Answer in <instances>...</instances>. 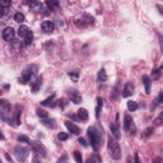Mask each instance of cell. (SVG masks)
Here are the masks:
<instances>
[{
	"instance_id": "277c9868",
	"label": "cell",
	"mask_w": 163,
	"mask_h": 163,
	"mask_svg": "<svg viewBox=\"0 0 163 163\" xmlns=\"http://www.w3.org/2000/svg\"><path fill=\"white\" fill-rule=\"evenodd\" d=\"M108 150L109 152L111 157L114 160L118 161L121 158V149L117 139L109 137L108 142Z\"/></svg>"
},
{
	"instance_id": "e0dca14e",
	"label": "cell",
	"mask_w": 163,
	"mask_h": 163,
	"mask_svg": "<svg viewBox=\"0 0 163 163\" xmlns=\"http://www.w3.org/2000/svg\"><path fill=\"white\" fill-rule=\"evenodd\" d=\"M40 122L46 127L49 128V129H54L57 128V123L54 119H49V118L44 119L41 120Z\"/></svg>"
},
{
	"instance_id": "8fae6325",
	"label": "cell",
	"mask_w": 163,
	"mask_h": 163,
	"mask_svg": "<svg viewBox=\"0 0 163 163\" xmlns=\"http://www.w3.org/2000/svg\"><path fill=\"white\" fill-rule=\"evenodd\" d=\"M64 125L66 127L68 130L70 132L71 134L76 136H78L80 134V128L73 122L66 121L64 122Z\"/></svg>"
},
{
	"instance_id": "ac0fdd59",
	"label": "cell",
	"mask_w": 163,
	"mask_h": 163,
	"mask_svg": "<svg viewBox=\"0 0 163 163\" xmlns=\"http://www.w3.org/2000/svg\"><path fill=\"white\" fill-rule=\"evenodd\" d=\"M110 129L112 135L114 136V137L115 139L117 140H119L121 138V131H120L118 126H117L116 124H115L114 122H111L110 124Z\"/></svg>"
},
{
	"instance_id": "bcb514c9",
	"label": "cell",
	"mask_w": 163,
	"mask_h": 163,
	"mask_svg": "<svg viewBox=\"0 0 163 163\" xmlns=\"http://www.w3.org/2000/svg\"><path fill=\"white\" fill-rule=\"evenodd\" d=\"M5 158H6V161H8L9 162H13L12 159H11V157L9 156V154L5 153Z\"/></svg>"
},
{
	"instance_id": "f1b7e54d",
	"label": "cell",
	"mask_w": 163,
	"mask_h": 163,
	"mask_svg": "<svg viewBox=\"0 0 163 163\" xmlns=\"http://www.w3.org/2000/svg\"><path fill=\"white\" fill-rule=\"evenodd\" d=\"M154 128L152 127H148L144 129L142 133V138L143 139H146L149 138L153 133Z\"/></svg>"
},
{
	"instance_id": "603a6c76",
	"label": "cell",
	"mask_w": 163,
	"mask_h": 163,
	"mask_svg": "<svg viewBox=\"0 0 163 163\" xmlns=\"http://www.w3.org/2000/svg\"><path fill=\"white\" fill-rule=\"evenodd\" d=\"M162 74V66H161L160 68L152 69L151 73V76L154 80H157L159 79Z\"/></svg>"
},
{
	"instance_id": "4316f807",
	"label": "cell",
	"mask_w": 163,
	"mask_h": 163,
	"mask_svg": "<svg viewBox=\"0 0 163 163\" xmlns=\"http://www.w3.org/2000/svg\"><path fill=\"white\" fill-rule=\"evenodd\" d=\"M29 31L28 27L26 25L22 24V25L20 26V27H19V30H18V33H19V36H21V37H24V36H26L27 34H28Z\"/></svg>"
},
{
	"instance_id": "3957f363",
	"label": "cell",
	"mask_w": 163,
	"mask_h": 163,
	"mask_svg": "<svg viewBox=\"0 0 163 163\" xmlns=\"http://www.w3.org/2000/svg\"><path fill=\"white\" fill-rule=\"evenodd\" d=\"M38 68L37 66L34 64H30L23 69L21 73V76L19 79V83L22 84H28L32 77L37 74Z\"/></svg>"
},
{
	"instance_id": "484cf974",
	"label": "cell",
	"mask_w": 163,
	"mask_h": 163,
	"mask_svg": "<svg viewBox=\"0 0 163 163\" xmlns=\"http://www.w3.org/2000/svg\"><path fill=\"white\" fill-rule=\"evenodd\" d=\"M82 20L85 22V24H91L92 23H94L95 21L94 17L91 14L87 13H85L82 15Z\"/></svg>"
},
{
	"instance_id": "4dcf8cb0",
	"label": "cell",
	"mask_w": 163,
	"mask_h": 163,
	"mask_svg": "<svg viewBox=\"0 0 163 163\" xmlns=\"http://www.w3.org/2000/svg\"><path fill=\"white\" fill-rule=\"evenodd\" d=\"M36 114L38 117L41 119H46L48 118V116H49L48 112L41 108H37Z\"/></svg>"
},
{
	"instance_id": "7a4b0ae2",
	"label": "cell",
	"mask_w": 163,
	"mask_h": 163,
	"mask_svg": "<svg viewBox=\"0 0 163 163\" xmlns=\"http://www.w3.org/2000/svg\"><path fill=\"white\" fill-rule=\"evenodd\" d=\"M11 107L10 102L6 99H1L0 100V116L1 119L4 122L11 126H14L15 122L14 119L10 117Z\"/></svg>"
},
{
	"instance_id": "44dd1931",
	"label": "cell",
	"mask_w": 163,
	"mask_h": 163,
	"mask_svg": "<svg viewBox=\"0 0 163 163\" xmlns=\"http://www.w3.org/2000/svg\"><path fill=\"white\" fill-rule=\"evenodd\" d=\"M77 116L81 121H86L89 117L88 111L84 108H81L77 112Z\"/></svg>"
},
{
	"instance_id": "6da1fadb",
	"label": "cell",
	"mask_w": 163,
	"mask_h": 163,
	"mask_svg": "<svg viewBox=\"0 0 163 163\" xmlns=\"http://www.w3.org/2000/svg\"><path fill=\"white\" fill-rule=\"evenodd\" d=\"M87 133L93 150L98 152L100 147L104 142V131L103 126L99 123L96 124L88 127Z\"/></svg>"
},
{
	"instance_id": "ba28073f",
	"label": "cell",
	"mask_w": 163,
	"mask_h": 163,
	"mask_svg": "<svg viewBox=\"0 0 163 163\" xmlns=\"http://www.w3.org/2000/svg\"><path fill=\"white\" fill-rule=\"evenodd\" d=\"M67 94L69 99L75 104H80L82 101V97L80 92L75 88L70 87L67 90Z\"/></svg>"
},
{
	"instance_id": "ab89813d",
	"label": "cell",
	"mask_w": 163,
	"mask_h": 163,
	"mask_svg": "<svg viewBox=\"0 0 163 163\" xmlns=\"http://www.w3.org/2000/svg\"><path fill=\"white\" fill-rule=\"evenodd\" d=\"M162 112H161V114H160V116L159 117H157L156 119L154 120L153 123L155 126H160L161 124H162Z\"/></svg>"
},
{
	"instance_id": "8992f818",
	"label": "cell",
	"mask_w": 163,
	"mask_h": 163,
	"mask_svg": "<svg viewBox=\"0 0 163 163\" xmlns=\"http://www.w3.org/2000/svg\"><path fill=\"white\" fill-rule=\"evenodd\" d=\"M14 156L16 159L21 162H23L26 161L29 155V149L28 147L17 145L15 147L14 149Z\"/></svg>"
},
{
	"instance_id": "7c38bea8",
	"label": "cell",
	"mask_w": 163,
	"mask_h": 163,
	"mask_svg": "<svg viewBox=\"0 0 163 163\" xmlns=\"http://www.w3.org/2000/svg\"><path fill=\"white\" fill-rule=\"evenodd\" d=\"M120 94V82H117L114 85L113 89L112 90L111 95H110V99L112 102H116L118 101Z\"/></svg>"
},
{
	"instance_id": "836d02e7",
	"label": "cell",
	"mask_w": 163,
	"mask_h": 163,
	"mask_svg": "<svg viewBox=\"0 0 163 163\" xmlns=\"http://www.w3.org/2000/svg\"><path fill=\"white\" fill-rule=\"evenodd\" d=\"M25 17L24 15L21 12H18L17 14H15L14 15V20L15 21L19 23V24H21V23H22L24 21Z\"/></svg>"
},
{
	"instance_id": "2e32d148",
	"label": "cell",
	"mask_w": 163,
	"mask_h": 163,
	"mask_svg": "<svg viewBox=\"0 0 163 163\" xmlns=\"http://www.w3.org/2000/svg\"><path fill=\"white\" fill-rule=\"evenodd\" d=\"M142 81L143 83L144 84L146 94L149 95L151 91V88H152V80L148 75H143L142 76Z\"/></svg>"
},
{
	"instance_id": "d590c367",
	"label": "cell",
	"mask_w": 163,
	"mask_h": 163,
	"mask_svg": "<svg viewBox=\"0 0 163 163\" xmlns=\"http://www.w3.org/2000/svg\"><path fill=\"white\" fill-rule=\"evenodd\" d=\"M17 141L21 143H30L29 138L28 136L24 134L19 135L17 138Z\"/></svg>"
},
{
	"instance_id": "7dc6e473",
	"label": "cell",
	"mask_w": 163,
	"mask_h": 163,
	"mask_svg": "<svg viewBox=\"0 0 163 163\" xmlns=\"http://www.w3.org/2000/svg\"><path fill=\"white\" fill-rule=\"evenodd\" d=\"M134 159H135V162H139V156H138V153L136 152L134 155Z\"/></svg>"
},
{
	"instance_id": "7bdbcfd3",
	"label": "cell",
	"mask_w": 163,
	"mask_h": 163,
	"mask_svg": "<svg viewBox=\"0 0 163 163\" xmlns=\"http://www.w3.org/2000/svg\"><path fill=\"white\" fill-rule=\"evenodd\" d=\"M11 1H9V0H1L0 1V5H1V6L2 7H9L10 5Z\"/></svg>"
},
{
	"instance_id": "c3c4849f",
	"label": "cell",
	"mask_w": 163,
	"mask_h": 163,
	"mask_svg": "<svg viewBox=\"0 0 163 163\" xmlns=\"http://www.w3.org/2000/svg\"><path fill=\"white\" fill-rule=\"evenodd\" d=\"M0 10H1V17H2L3 16V15H4V9H3V7L2 6H0Z\"/></svg>"
},
{
	"instance_id": "5b68a950",
	"label": "cell",
	"mask_w": 163,
	"mask_h": 163,
	"mask_svg": "<svg viewBox=\"0 0 163 163\" xmlns=\"http://www.w3.org/2000/svg\"><path fill=\"white\" fill-rule=\"evenodd\" d=\"M123 127L124 131L131 135L133 136L137 133V127H136L133 117L129 114H126L124 115Z\"/></svg>"
},
{
	"instance_id": "681fc988",
	"label": "cell",
	"mask_w": 163,
	"mask_h": 163,
	"mask_svg": "<svg viewBox=\"0 0 163 163\" xmlns=\"http://www.w3.org/2000/svg\"><path fill=\"white\" fill-rule=\"evenodd\" d=\"M160 6V5H157V6ZM162 6L161 7V8H159V10H160V11H161V13L162 14Z\"/></svg>"
},
{
	"instance_id": "f6af8a7d",
	"label": "cell",
	"mask_w": 163,
	"mask_h": 163,
	"mask_svg": "<svg viewBox=\"0 0 163 163\" xmlns=\"http://www.w3.org/2000/svg\"><path fill=\"white\" fill-rule=\"evenodd\" d=\"M67 116H68V117L69 119H71L73 120V121H77V122H79V121H80V120H79V118H78V116H77V115H75V114L67 115Z\"/></svg>"
},
{
	"instance_id": "d6a6232c",
	"label": "cell",
	"mask_w": 163,
	"mask_h": 163,
	"mask_svg": "<svg viewBox=\"0 0 163 163\" xmlns=\"http://www.w3.org/2000/svg\"><path fill=\"white\" fill-rule=\"evenodd\" d=\"M56 96V93H54L53 94L49 96L47 98L44 99V101H42V102H40V104L43 106H48V105H50L51 103H52V101L55 98Z\"/></svg>"
},
{
	"instance_id": "9a60e30c",
	"label": "cell",
	"mask_w": 163,
	"mask_h": 163,
	"mask_svg": "<svg viewBox=\"0 0 163 163\" xmlns=\"http://www.w3.org/2000/svg\"><path fill=\"white\" fill-rule=\"evenodd\" d=\"M43 83V78L41 76H38V78L33 81L31 84V90L33 93H36L40 90Z\"/></svg>"
},
{
	"instance_id": "f546056e",
	"label": "cell",
	"mask_w": 163,
	"mask_h": 163,
	"mask_svg": "<svg viewBox=\"0 0 163 163\" xmlns=\"http://www.w3.org/2000/svg\"><path fill=\"white\" fill-rule=\"evenodd\" d=\"M127 106L128 110H129V112H131L136 111L138 108V105L137 103L133 100L129 101V102H127Z\"/></svg>"
},
{
	"instance_id": "ffe728a7",
	"label": "cell",
	"mask_w": 163,
	"mask_h": 163,
	"mask_svg": "<svg viewBox=\"0 0 163 163\" xmlns=\"http://www.w3.org/2000/svg\"><path fill=\"white\" fill-rule=\"evenodd\" d=\"M97 106L96 107L95 112H96V117L97 119H99L101 115V112L102 110V107L103 105V99L100 96L97 97Z\"/></svg>"
},
{
	"instance_id": "d6986e66",
	"label": "cell",
	"mask_w": 163,
	"mask_h": 163,
	"mask_svg": "<svg viewBox=\"0 0 163 163\" xmlns=\"http://www.w3.org/2000/svg\"><path fill=\"white\" fill-rule=\"evenodd\" d=\"M41 29L45 32L50 33L52 32L54 29V23L50 21H46L41 23Z\"/></svg>"
},
{
	"instance_id": "d4e9b609",
	"label": "cell",
	"mask_w": 163,
	"mask_h": 163,
	"mask_svg": "<svg viewBox=\"0 0 163 163\" xmlns=\"http://www.w3.org/2000/svg\"><path fill=\"white\" fill-rule=\"evenodd\" d=\"M29 6L31 9H33L34 11H38L40 10L43 6V4L41 1H29Z\"/></svg>"
},
{
	"instance_id": "ee69618b",
	"label": "cell",
	"mask_w": 163,
	"mask_h": 163,
	"mask_svg": "<svg viewBox=\"0 0 163 163\" xmlns=\"http://www.w3.org/2000/svg\"><path fill=\"white\" fill-rule=\"evenodd\" d=\"M78 142L82 146H83L84 147H86L87 146V141L85 140V139H84L83 137H80L78 139Z\"/></svg>"
},
{
	"instance_id": "1f68e13d",
	"label": "cell",
	"mask_w": 163,
	"mask_h": 163,
	"mask_svg": "<svg viewBox=\"0 0 163 163\" xmlns=\"http://www.w3.org/2000/svg\"><path fill=\"white\" fill-rule=\"evenodd\" d=\"M33 38H34L33 33V31H29L28 34L25 36V39H24L25 44L28 46L31 45L32 42L33 41Z\"/></svg>"
},
{
	"instance_id": "f35d334b",
	"label": "cell",
	"mask_w": 163,
	"mask_h": 163,
	"mask_svg": "<svg viewBox=\"0 0 163 163\" xmlns=\"http://www.w3.org/2000/svg\"><path fill=\"white\" fill-rule=\"evenodd\" d=\"M74 157L76 162L81 163L82 162V155L78 150L74 151Z\"/></svg>"
},
{
	"instance_id": "83f0119b",
	"label": "cell",
	"mask_w": 163,
	"mask_h": 163,
	"mask_svg": "<svg viewBox=\"0 0 163 163\" xmlns=\"http://www.w3.org/2000/svg\"><path fill=\"white\" fill-rule=\"evenodd\" d=\"M102 162V160L101 156L98 153H94L91 155V157L89 158V159L86 161V162Z\"/></svg>"
},
{
	"instance_id": "b9f144b4",
	"label": "cell",
	"mask_w": 163,
	"mask_h": 163,
	"mask_svg": "<svg viewBox=\"0 0 163 163\" xmlns=\"http://www.w3.org/2000/svg\"><path fill=\"white\" fill-rule=\"evenodd\" d=\"M11 46L14 49H17L19 47V46H20V41H19L17 38H14L11 40Z\"/></svg>"
},
{
	"instance_id": "52a82bcc",
	"label": "cell",
	"mask_w": 163,
	"mask_h": 163,
	"mask_svg": "<svg viewBox=\"0 0 163 163\" xmlns=\"http://www.w3.org/2000/svg\"><path fill=\"white\" fill-rule=\"evenodd\" d=\"M30 145L32 147L34 152L36 154V156H40L43 158L46 157V150L45 145L38 140H33L30 142Z\"/></svg>"
},
{
	"instance_id": "e575fe53",
	"label": "cell",
	"mask_w": 163,
	"mask_h": 163,
	"mask_svg": "<svg viewBox=\"0 0 163 163\" xmlns=\"http://www.w3.org/2000/svg\"><path fill=\"white\" fill-rule=\"evenodd\" d=\"M68 75L69 76V77H70L73 81H74V82H77V81H78L79 79V73L78 71H69L68 73Z\"/></svg>"
},
{
	"instance_id": "74e56055",
	"label": "cell",
	"mask_w": 163,
	"mask_h": 163,
	"mask_svg": "<svg viewBox=\"0 0 163 163\" xmlns=\"http://www.w3.org/2000/svg\"><path fill=\"white\" fill-rule=\"evenodd\" d=\"M75 24L76 25V26L78 27V28H85L87 26V24H85V22L82 20V19H76L74 21Z\"/></svg>"
},
{
	"instance_id": "30bf717a",
	"label": "cell",
	"mask_w": 163,
	"mask_h": 163,
	"mask_svg": "<svg viewBox=\"0 0 163 163\" xmlns=\"http://www.w3.org/2000/svg\"><path fill=\"white\" fill-rule=\"evenodd\" d=\"M15 34L14 29L11 27H6L3 31L2 37L3 39L6 41H10L13 40Z\"/></svg>"
},
{
	"instance_id": "5bb4252c",
	"label": "cell",
	"mask_w": 163,
	"mask_h": 163,
	"mask_svg": "<svg viewBox=\"0 0 163 163\" xmlns=\"http://www.w3.org/2000/svg\"><path fill=\"white\" fill-rule=\"evenodd\" d=\"M163 102V94H162V92L161 91L159 94L157 96L156 98H155L153 101L152 103L150 104V110L151 112H154L156 110L157 108L160 106V104H162Z\"/></svg>"
},
{
	"instance_id": "7402d4cb",
	"label": "cell",
	"mask_w": 163,
	"mask_h": 163,
	"mask_svg": "<svg viewBox=\"0 0 163 163\" xmlns=\"http://www.w3.org/2000/svg\"><path fill=\"white\" fill-rule=\"evenodd\" d=\"M46 5L50 11H56L59 8V1H56V0H50V1H46Z\"/></svg>"
},
{
	"instance_id": "cb8c5ba5",
	"label": "cell",
	"mask_w": 163,
	"mask_h": 163,
	"mask_svg": "<svg viewBox=\"0 0 163 163\" xmlns=\"http://www.w3.org/2000/svg\"><path fill=\"white\" fill-rule=\"evenodd\" d=\"M108 79V76L106 73L105 69L102 68L98 71V75H97V81L99 82H105Z\"/></svg>"
},
{
	"instance_id": "4fadbf2b",
	"label": "cell",
	"mask_w": 163,
	"mask_h": 163,
	"mask_svg": "<svg viewBox=\"0 0 163 163\" xmlns=\"http://www.w3.org/2000/svg\"><path fill=\"white\" fill-rule=\"evenodd\" d=\"M22 114V108L20 104H17L15 106V112H14V121L17 126H20L21 124V115Z\"/></svg>"
},
{
	"instance_id": "60d3db41",
	"label": "cell",
	"mask_w": 163,
	"mask_h": 163,
	"mask_svg": "<svg viewBox=\"0 0 163 163\" xmlns=\"http://www.w3.org/2000/svg\"><path fill=\"white\" fill-rule=\"evenodd\" d=\"M69 162V156L68 154L63 155V156H62L57 161V162Z\"/></svg>"
},
{
	"instance_id": "9c48e42d",
	"label": "cell",
	"mask_w": 163,
	"mask_h": 163,
	"mask_svg": "<svg viewBox=\"0 0 163 163\" xmlns=\"http://www.w3.org/2000/svg\"><path fill=\"white\" fill-rule=\"evenodd\" d=\"M134 92V85L133 83L129 82L124 85L122 92V96L124 98H127L133 95Z\"/></svg>"
},
{
	"instance_id": "f907efd6",
	"label": "cell",
	"mask_w": 163,
	"mask_h": 163,
	"mask_svg": "<svg viewBox=\"0 0 163 163\" xmlns=\"http://www.w3.org/2000/svg\"><path fill=\"white\" fill-rule=\"evenodd\" d=\"M4 139V137H3V134L1 132V140H3V139Z\"/></svg>"
},
{
	"instance_id": "8d00e7d4",
	"label": "cell",
	"mask_w": 163,
	"mask_h": 163,
	"mask_svg": "<svg viewBox=\"0 0 163 163\" xmlns=\"http://www.w3.org/2000/svg\"><path fill=\"white\" fill-rule=\"evenodd\" d=\"M57 138L61 142H64L68 139V134L67 133H66L65 132H60V133H58Z\"/></svg>"
}]
</instances>
